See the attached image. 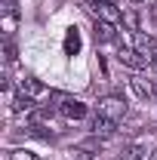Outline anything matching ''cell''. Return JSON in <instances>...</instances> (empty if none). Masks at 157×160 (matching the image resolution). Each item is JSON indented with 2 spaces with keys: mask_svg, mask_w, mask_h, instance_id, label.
Returning <instances> with one entry per match:
<instances>
[{
  "mask_svg": "<svg viewBox=\"0 0 157 160\" xmlns=\"http://www.w3.org/2000/svg\"><path fill=\"white\" fill-rule=\"evenodd\" d=\"M49 102H53V108H56L65 120H83L86 117V105L80 99H74V96H68V92L53 89V92H49Z\"/></svg>",
  "mask_w": 157,
  "mask_h": 160,
  "instance_id": "1",
  "label": "cell"
},
{
  "mask_svg": "<svg viewBox=\"0 0 157 160\" xmlns=\"http://www.w3.org/2000/svg\"><path fill=\"white\" fill-rule=\"evenodd\" d=\"M126 99L123 96H105V99H99V114L108 120H114V123H120V120L126 117Z\"/></svg>",
  "mask_w": 157,
  "mask_h": 160,
  "instance_id": "2",
  "label": "cell"
},
{
  "mask_svg": "<svg viewBox=\"0 0 157 160\" xmlns=\"http://www.w3.org/2000/svg\"><path fill=\"white\" fill-rule=\"evenodd\" d=\"M86 9H89L99 22H111V25H120V22H123V12H120L111 0H96V3H86Z\"/></svg>",
  "mask_w": 157,
  "mask_h": 160,
  "instance_id": "3",
  "label": "cell"
},
{
  "mask_svg": "<svg viewBox=\"0 0 157 160\" xmlns=\"http://www.w3.org/2000/svg\"><path fill=\"white\" fill-rule=\"evenodd\" d=\"M133 40H136V52H139V56H145V59H157V40L154 37H148V34L136 31Z\"/></svg>",
  "mask_w": 157,
  "mask_h": 160,
  "instance_id": "4",
  "label": "cell"
},
{
  "mask_svg": "<svg viewBox=\"0 0 157 160\" xmlns=\"http://www.w3.org/2000/svg\"><path fill=\"white\" fill-rule=\"evenodd\" d=\"M117 59H120V65H126V68H133V71H142V68L148 65V59H145V56H139L136 49H126V46L117 52Z\"/></svg>",
  "mask_w": 157,
  "mask_h": 160,
  "instance_id": "5",
  "label": "cell"
},
{
  "mask_svg": "<svg viewBox=\"0 0 157 160\" xmlns=\"http://www.w3.org/2000/svg\"><path fill=\"white\" fill-rule=\"evenodd\" d=\"M129 86L136 89V96L139 99H151L157 92V83H151V80H145L142 74H133V80H129Z\"/></svg>",
  "mask_w": 157,
  "mask_h": 160,
  "instance_id": "6",
  "label": "cell"
},
{
  "mask_svg": "<svg viewBox=\"0 0 157 160\" xmlns=\"http://www.w3.org/2000/svg\"><path fill=\"white\" fill-rule=\"evenodd\" d=\"M19 92L22 96H28V99H40V96H49L43 86H40V80H34V77H22L19 80Z\"/></svg>",
  "mask_w": 157,
  "mask_h": 160,
  "instance_id": "7",
  "label": "cell"
},
{
  "mask_svg": "<svg viewBox=\"0 0 157 160\" xmlns=\"http://www.w3.org/2000/svg\"><path fill=\"white\" fill-rule=\"evenodd\" d=\"M114 129H117V123H114V120L96 114V120H93V136H96V139H108V136H114Z\"/></svg>",
  "mask_w": 157,
  "mask_h": 160,
  "instance_id": "8",
  "label": "cell"
},
{
  "mask_svg": "<svg viewBox=\"0 0 157 160\" xmlns=\"http://www.w3.org/2000/svg\"><path fill=\"white\" fill-rule=\"evenodd\" d=\"M96 40H99V43H111V40H117L114 25H111V22H99L96 19Z\"/></svg>",
  "mask_w": 157,
  "mask_h": 160,
  "instance_id": "9",
  "label": "cell"
},
{
  "mask_svg": "<svg viewBox=\"0 0 157 160\" xmlns=\"http://www.w3.org/2000/svg\"><path fill=\"white\" fill-rule=\"evenodd\" d=\"M77 52H80V31L68 28V34H65V56H77Z\"/></svg>",
  "mask_w": 157,
  "mask_h": 160,
  "instance_id": "10",
  "label": "cell"
},
{
  "mask_svg": "<svg viewBox=\"0 0 157 160\" xmlns=\"http://www.w3.org/2000/svg\"><path fill=\"white\" fill-rule=\"evenodd\" d=\"M13 111H16V114H22V111H25V114H34V102L19 92V96L13 99Z\"/></svg>",
  "mask_w": 157,
  "mask_h": 160,
  "instance_id": "11",
  "label": "cell"
},
{
  "mask_svg": "<svg viewBox=\"0 0 157 160\" xmlns=\"http://www.w3.org/2000/svg\"><path fill=\"white\" fill-rule=\"evenodd\" d=\"M120 160H145V148L133 142V145H126V148L120 151Z\"/></svg>",
  "mask_w": 157,
  "mask_h": 160,
  "instance_id": "12",
  "label": "cell"
},
{
  "mask_svg": "<svg viewBox=\"0 0 157 160\" xmlns=\"http://www.w3.org/2000/svg\"><path fill=\"white\" fill-rule=\"evenodd\" d=\"M16 25H19V12H3V22H0V28H3V34H6V40L13 37Z\"/></svg>",
  "mask_w": 157,
  "mask_h": 160,
  "instance_id": "13",
  "label": "cell"
},
{
  "mask_svg": "<svg viewBox=\"0 0 157 160\" xmlns=\"http://www.w3.org/2000/svg\"><path fill=\"white\" fill-rule=\"evenodd\" d=\"M9 160H37V154L25 151V148H16V151H9Z\"/></svg>",
  "mask_w": 157,
  "mask_h": 160,
  "instance_id": "14",
  "label": "cell"
},
{
  "mask_svg": "<svg viewBox=\"0 0 157 160\" xmlns=\"http://www.w3.org/2000/svg\"><path fill=\"white\" fill-rule=\"evenodd\" d=\"M123 22H126V28H129L133 34L139 31V16H136V12H123Z\"/></svg>",
  "mask_w": 157,
  "mask_h": 160,
  "instance_id": "15",
  "label": "cell"
},
{
  "mask_svg": "<svg viewBox=\"0 0 157 160\" xmlns=\"http://www.w3.org/2000/svg\"><path fill=\"white\" fill-rule=\"evenodd\" d=\"M3 59L9 62V65L16 62V43H13V40H6V46H3Z\"/></svg>",
  "mask_w": 157,
  "mask_h": 160,
  "instance_id": "16",
  "label": "cell"
},
{
  "mask_svg": "<svg viewBox=\"0 0 157 160\" xmlns=\"http://www.w3.org/2000/svg\"><path fill=\"white\" fill-rule=\"evenodd\" d=\"M129 3H145V0H129Z\"/></svg>",
  "mask_w": 157,
  "mask_h": 160,
  "instance_id": "17",
  "label": "cell"
},
{
  "mask_svg": "<svg viewBox=\"0 0 157 160\" xmlns=\"http://www.w3.org/2000/svg\"><path fill=\"white\" fill-rule=\"evenodd\" d=\"M154 71H157V59H154Z\"/></svg>",
  "mask_w": 157,
  "mask_h": 160,
  "instance_id": "18",
  "label": "cell"
},
{
  "mask_svg": "<svg viewBox=\"0 0 157 160\" xmlns=\"http://www.w3.org/2000/svg\"><path fill=\"white\" fill-rule=\"evenodd\" d=\"M154 160H157V151H154Z\"/></svg>",
  "mask_w": 157,
  "mask_h": 160,
  "instance_id": "19",
  "label": "cell"
},
{
  "mask_svg": "<svg viewBox=\"0 0 157 160\" xmlns=\"http://www.w3.org/2000/svg\"><path fill=\"white\" fill-rule=\"evenodd\" d=\"M154 99H157V92H154Z\"/></svg>",
  "mask_w": 157,
  "mask_h": 160,
  "instance_id": "20",
  "label": "cell"
},
{
  "mask_svg": "<svg viewBox=\"0 0 157 160\" xmlns=\"http://www.w3.org/2000/svg\"><path fill=\"white\" fill-rule=\"evenodd\" d=\"M71 160H77V157H71Z\"/></svg>",
  "mask_w": 157,
  "mask_h": 160,
  "instance_id": "21",
  "label": "cell"
}]
</instances>
